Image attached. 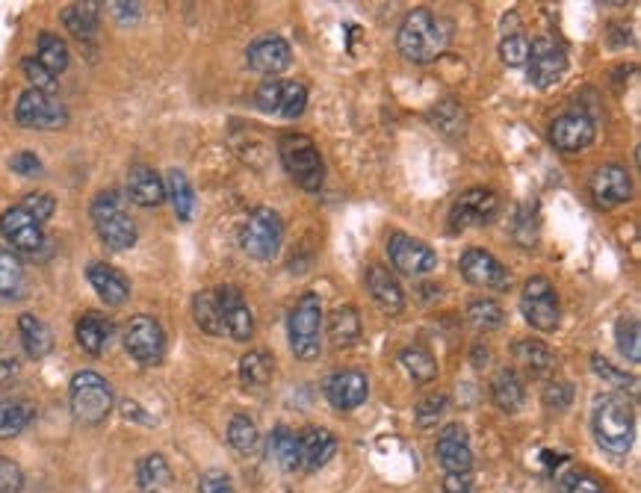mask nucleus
Instances as JSON below:
<instances>
[{"mask_svg":"<svg viewBox=\"0 0 641 493\" xmlns=\"http://www.w3.org/2000/svg\"><path fill=\"white\" fill-rule=\"evenodd\" d=\"M449 45V27L435 18V12H429L426 6L411 9L396 33V48L399 54L414 65H429L435 62Z\"/></svg>","mask_w":641,"mask_h":493,"instance_id":"obj_2","label":"nucleus"},{"mask_svg":"<svg viewBox=\"0 0 641 493\" xmlns=\"http://www.w3.org/2000/svg\"><path fill=\"white\" fill-rule=\"evenodd\" d=\"M591 367H594V372L609 384V387H627V390H639V381H636V375H627V372L615 370L606 358H600V355H594L591 358Z\"/></svg>","mask_w":641,"mask_h":493,"instance_id":"obj_46","label":"nucleus"},{"mask_svg":"<svg viewBox=\"0 0 641 493\" xmlns=\"http://www.w3.org/2000/svg\"><path fill=\"white\" fill-rule=\"evenodd\" d=\"M458 269L467 284L485 287V290H509L512 287V272L485 248H467L458 260Z\"/></svg>","mask_w":641,"mask_h":493,"instance_id":"obj_13","label":"nucleus"},{"mask_svg":"<svg viewBox=\"0 0 641 493\" xmlns=\"http://www.w3.org/2000/svg\"><path fill=\"white\" fill-rule=\"evenodd\" d=\"M86 278H89V284L95 287V293H98L107 305H113V308L125 305L130 299V281L119 269H113L110 263H89Z\"/></svg>","mask_w":641,"mask_h":493,"instance_id":"obj_22","label":"nucleus"},{"mask_svg":"<svg viewBox=\"0 0 641 493\" xmlns=\"http://www.w3.org/2000/svg\"><path fill=\"white\" fill-rule=\"evenodd\" d=\"M193 316L195 325L204 331V334H225V325H222V310H219V299H216V290H201L193 302Z\"/></svg>","mask_w":641,"mask_h":493,"instance_id":"obj_35","label":"nucleus"},{"mask_svg":"<svg viewBox=\"0 0 641 493\" xmlns=\"http://www.w3.org/2000/svg\"><path fill=\"white\" fill-rule=\"evenodd\" d=\"M290 349L302 361H314L322 349V302L317 293H305L287 316Z\"/></svg>","mask_w":641,"mask_h":493,"instance_id":"obj_6","label":"nucleus"},{"mask_svg":"<svg viewBox=\"0 0 641 493\" xmlns=\"http://www.w3.org/2000/svg\"><path fill=\"white\" fill-rule=\"evenodd\" d=\"M500 57H503L506 65H512V68L526 65V60H529V39H526V36H520V33L506 36V39L500 42Z\"/></svg>","mask_w":641,"mask_h":493,"instance_id":"obj_47","label":"nucleus"},{"mask_svg":"<svg viewBox=\"0 0 641 493\" xmlns=\"http://www.w3.org/2000/svg\"><path fill=\"white\" fill-rule=\"evenodd\" d=\"M281 86L284 80H263L255 92V104L263 113H272L278 116V104H281Z\"/></svg>","mask_w":641,"mask_h":493,"instance_id":"obj_50","label":"nucleus"},{"mask_svg":"<svg viewBox=\"0 0 641 493\" xmlns=\"http://www.w3.org/2000/svg\"><path fill=\"white\" fill-rule=\"evenodd\" d=\"M520 313L523 319L535 328V331H556L559 322H562V308H559V296H556V287L535 275L523 284V293H520Z\"/></svg>","mask_w":641,"mask_h":493,"instance_id":"obj_8","label":"nucleus"},{"mask_svg":"<svg viewBox=\"0 0 641 493\" xmlns=\"http://www.w3.org/2000/svg\"><path fill=\"white\" fill-rule=\"evenodd\" d=\"M568 57L565 48L553 39H535L529 45V60H526V77L538 89H550L565 77Z\"/></svg>","mask_w":641,"mask_h":493,"instance_id":"obj_14","label":"nucleus"},{"mask_svg":"<svg viewBox=\"0 0 641 493\" xmlns=\"http://www.w3.org/2000/svg\"><path fill=\"white\" fill-rule=\"evenodd\" d=\"M591 432L600 449L621 458L636 440V411L624 393H600L591 405Z\"/></svg>","mask_w":641,"mask_h":493,"instance_id":"obj_1","label":"nucleus"},{"mask_svg":"<svg viewBox=\"0 0 641 493\" xmlns=\"http://www.w3.org/2000/svg\"><path fill=\"white\" fill-rule=\"evenodd\" d=\"M92 222L98 237L104 240V246L113 251H128L136 246V222L125 207V198L116 189H104L95 195L92 201Z\"/></svg>","mask_w":641,"mask_h":493,"instance_id":"obj_3","label":"nucleus"},{"mask_svg":"<svg viewBox=\"0 0 641 493\" xmlns=\"http://www.w3.org/2000/svg\"><path fill=\"white\" fill-rule=\"evenodd\" d=\"M0 231L6 237V243L24 254H39L45 248V231L42 225L21 207H9L0 216Z\"/></svg>","mask_w":641,"mask_h":493,"instance_id":"obj_16","label":"nucleus"},{"mask_svg":"<svg viewBox=\"0 0 641 493\" xmlns=\"http://www.w3.org/2000/svg\"><path fill=\"white\" fill-rule=\"evenodd\" d=\"M594 136H597V124L585 113H565L550 124V142L565 154L585 151L594 142Z\"/></svg>","mask_w":641,"mask_h":493,"instance_id":"obj_19","label":"nucleus"},{"mask_svg":"<svg viewBox=\"0 0 641 493\" xmlns=\"http://www.w3.org/2000/svg\"><path fill=\"white\" fill-rule=\"evenodd\" d=\"M27 278H24V263L12 248L0 246V296L3 299H18L24 296Z\"/></svg>","mask_w":641,"mask_h":493,"instance_id":"obj_33","label":"nucleus"},{"mask_svg":"<svg viewBox=\"0 0 641 493\" xmlns=\"http://www.w3.org/2000/svg\"><path fill=\"white\" fill-rule=\"evenodd\" d=\"M36 60L42 62V65L57 77V74H63L65 68H68L71 54H68V45H65L60 36L42 33V36H39V54H36Z\"/></svg>","mask_w":641,"mask_h":493,"instance_id":"obj_40","label":"nucleus"},{"mask_svg":"<svg viewBox=\"0 0 641 493\" xmlns=\"http://www.w3.org/2000/svg\"><path fill=\"white\" fill-rule=\"evenodd\" d=\"M228 443H231L237 452L252 455L257 449V443H260V432H257L255 420L246 417V414L231 417V423H228Z\"/></svg>","mask_w":641,"mask_h":493,"instance_id":"obj_43","label":"nucleus"},{"mask_svg":"<svg viewBox=\"0 0 641 493\" xmlns=\"http://www.w3.org/2000/svg\"><path fill=\"white\" fill-rule=\"evenodd\" d=\"M565 493H603V488L591 476H571L565 482Z\"/></svg>","mask_w":641,"mask_h":493,"instance_id":"obj_56","label":"nucleus"},{"mask_svg":"<svg viewBox=\"0 0 641 493\" xmlns=\"http://www.w3.org/2000/svg\"><path fill=\"white\" fill-rule=\"evenodd\" d=\"M18 334H21V346H24V352L30 355V358H45L51 349H54V334H51V328L39 319V316H33V313H24L21 319H18Z\"/></svg>","mask_w":641,"mask_h":493,"instance_id":"obj_27","label":"nucleus"},{"mask_svg":"<svg viewBox=\"0 0 641 493\" xmlns=\"http://www.w3.org/2000/svg\"><path fill=\"white\" fill-rule=\"evenodd\" d=\"M18 207H21V210H27L39 225H45V222L54 216L57 201H54V195H48V192H30V195H24V201H21Z\"/></svg>","mask_w":641,"mask_h":493,"instance_id":"obj_45","label":"nucleus"},{"mask_svg":"<svg viewBox=\"0 0 641 493\" xmlns=\"http://www.w3.org/2000/svg\"><path fill=\"white\" fill-rule=\"evenodd\" d=\"M387 257L408 278H423V275L438 269V254L423 240H414V237H408L402 231L387 237Z\"/></svg>","mask_w":641,"mask_h":493,"instance_id":"obj_12","label":"nucleus"},{"mask_svg":"<svg viewBox=\"0 0 641 493\" xmlns=\"http://www.w3.org/2000/svg\"><path fill=\"white\" fill-rule=\"evenodd\" d=\"M325 396L328 402L337 408V411H355L367 402L370 396V381L367 375L358 370H343L334 372L328 381H325Z\"/></svg>","mask_w":641,"mask_h":493,"instance_id":"obj_20","label":"nucleus"},{"mask_svg":"<svg viewBox=\"0 0 641 493\" xmlns=\"http://www.w3.org/2000/svg\"><path fill=\"white\" fill-rule=\"evenodd\" d=\"M269 458L284 470V473H293L302 467V455H299V437L278 426L275 432L269 434Z\"/></svg>","mask_w":641,"mask_h":493,"instance_id":"obj_31","label":"nucleus"},{"mask_svg":"<svg viewBox=\"0 0 641 493\" xmlns=\"http://www.w3.org/2000/svg\"><path fill=\"white\" fill-rule=\"evenodd\" d=\"M615 340H618V352L630 361L639 364L641 361V328L636 316H621L615 325Z\"/></svg>","mask_w":641,"mask_h":493,"instance_id":"obj_42","label":"nucleus"},{"mask_svg":"<svg viewBox=\"0 0 641 493\" xmlns=\"http://www.w3.org/2000/svg\"><path fill=\"white\" fill-rule=\"evenodd\" d=\"M110 9H113V15L119 18V21H136L139 18V3H110Z\"/></svg>","mask_w":641,"mask_h":493,"instance_id":"obj_57","label":"nucleus"},{"mask_svg":"<svg viewBox=\"0 0 641 493\" xmlns=\"http://www.w3.org/2000/svg\"><path fill=\"white\" fill-rule=\"evenodd\" d=\"M514 361L535 378L547 375V372L556 370V355L541 343V340H520L514 343Z\"/></svg>","mask_w":641,"mask_h":493,"instance_id":"obj_28","label":"nucleus"},{"mask_svg":"<svg viewBox=\"0 0 641 493\" xmlns=\"http://www.w3.org/2000/svg\"><path fill=\"white\" fill-rule=\"evenodd\" d=\"M169 482H172V470L163 455L154 452L136 464V485L142 493H160L163 488H169Z\"/></svg>","mask_w":641,"mask_h":493,"instance_id":"obj_32","label":"nucleus"},{"mask_svg":"<svg viewBox=\"0 0 641 493\" xmlns=\"http://www.w3.org/2000/svg\"><path fill=\"white\" fill-rule=\"evenodd\" d=\"M125 349L136 364L157 367L166 355V334L163 325L154 316H133L125 325Z\"/></svg>","mask_w":641,"mask_h":493,"instance_id":"obj_9","label":"nucleus"},{"mask_svg":"<svg viewBox=\"0 0 641 493\" xmlns=\"http://www.w3.org/2000/svg\"><path fill=\"white\" fill-rule=\"evenodd\" d=\"M9 169L21 178H39L42 175V160L33 154V151H18L12 160H9Z\"/></svg>","mask_w":641,"mask_h":493,"instance_id":"obj_53","label":"nucleus"},{"mask_svg":"<svg viewBox=\"0 0 641 493\" xmlns=\"http://www.w3.org/2000/svg\"><path fill=\"white\" fill-rule=\"evenodd\" d=\"M444 411H447V396H441V393L426 396V399L417 405V423H420L423 429H429V426H435V423L444 417Z\"/></svg>","mask_w":641,"mask_h":493,"instance_id":"obj_49","label":"nucleus"},{"mask_svg":"<svg viewBox=\"0 0 641 493\" xmlns=\"http://www.w3.org/2000/svg\"><path fill=\"white\" fill-rule=\"evenodd\" d=\"M485 361H491V352H488V349H485ZM473 367H476V370H482V343L473 349Z\"/></svg>","mask_w":641,"mask_h":493,"instance_id":"obj_58","label":"nucleus"},{"mask_svg":"<svg viewBox=\"0 0 641 493\" xmlns=\"http://www.w3.org/2000/svg\"><path fill=\"white\" fill-rule=\"evenodd\" d=\"M113 337V322L101 313H86L77 322V343L86 355H101L110 346Z\"/></svg>","mask_w":641,"mask_h":493,"instance_id":"obj_26","label":"nucleus"},{"mask_svg":"<svg viewBox=\"0 0 641 493\" xmlns=\"http://www.w3.org/2000/svg\"><path fill=\"white\" fill-rule=\"evenodd\" d=\"M574 399V387L568 381H550L544 387V405L553 408V411H565Z\"/></svg>","mask_w":641,"mask_h":493,"instance_id":"obj_51","label":"nucleus"},{"mask_svg":"<svg viewBox=\"0 0 641 493\" xmlns=\"http://www.w3.org/2000/svg\"><path fill=\"white\" fill-rule=\"evenodd\" d=\"M337 452V440L334 434L325 429H305L299 434V455H302V467L305 470H320L325 467Z\"/></svg>","mask_w":641,"mask_h":493,"instance_id":"obj_25","label":"nucleus"},{"mask_svg":"<svg viewBox=\"0 0 641 493\" xmlns=\"http://www.w3.org/2000/svg\"><path fill=\"white\" fill-rule=\"evenodd\" d=\"M328 337L334 346H352L361 340V316L352 305H343V308L331 310L328 316Z\"/></svg>","mask_w":641,"mask_h":493,"instance_id":"obj_30","label":"nucleus"},{"mask_svg":"<svg viewBox=\"0 0 641 493\" xmlns=\"http://www.w3.org/2000/svg\"><path fill=\"white\" fill-rule=\"evenodd\" d=\"M281 243H284V222L275 210L257 207L255 213H249V219L240 228V246L249 257L272 260L278 257Z\"/></svg>","mask_w":641,"mask_h":493,"instance_id":"obj_7","label":"nucleus"},{"mask_svg":"<svg viewBox=\"0 0 641 493\" xmlns=\"http://www.w3.org/2000/svg\"><path fill=\"white\" fill-rule=\"evenodd\" d=\"M272 372H275V358L263 349H252L240 361V378L246 387H266L272 381Z\"/></svg>","mask_w":641,"mask_h":493,"instance_id":"obj_37","label":"nucleus"},{"mask_svg":"<svg viewBox=\"0 0 641 493\" xmlns=\"http://www.w3.org/2000/svg\"><path fill=\"white\" fill-rule=\"evenodd\" d=\"M444 493H476L470 473H447L444 476Z\"/></svg>","mask_w":641,"mask_h":493,"instance_id":"obj_55","label":"nucleus"},{"mask_svg":"<svg viewBox=\"0 0 641 493\" xmlns=\"http://www.w3.org/2000/svg\"><path fill=\"white\" fill-rule=\"evenodd\" d=\"M246 62H249V68L257 71V74L272 77V74L284 71L293 62V51H290V45L281 36H260V39H255L249 45Z\"/></svg>","mask_w":641,"mask_h":493,"instance_id":"obj_21","label":"nucleus"},{"mask_svg":"<svg viewBox=\"0 0 641 493\" xmlns=\"http://www.w3.org/2000/svg\"><path fill=\"white\" fill-rule=\"evenodd\" d=\"M399 364L405 367V372H408L417 384H429V381H435V375H438L435 358H432L423 346H408V349H402Z\"/></svg>","mask_w":641,"mask_h":493,"instance_id":"obj_38","label":"nucleus"},{"mask_svg":"<svg viewBox=\"0 0 641 493\" xmlns=\"http://www.w3.org/2000/svg\"><path fill=\"white\" fill-rule=\"evenodd\" d=\"M278 157L287 169V175L308 192H317L325 181V166H322L320 148L311 136L305 133H284L278 139Z\"/></svg>","mask_w":641,"mask_h":493,"instance_id":"obj_5","label":"nucleus"},{"mask_svg":"<svg viewBox=\"0 0 641 493\" xmlns=\"http://www.w3.org/2000/svg\"><path fill=\"white\" fill-rule=\"evenodd\" d=\"M63 24L68 27V33L77 36L80 42L95 39V33H98V6L95 3H71V6H65Z\"/></svg>","mask_w":641,"mask_h":493,"instance_id":"obj_34","label":"nucleus"},{"mask_svg":"<svg viewBox=\"0 0 641 493\" xmlns=\"http://www.w3.org/2000/svg\"><path fill=\"white\" fill-rule=\"evenodd\" d=\"M128 195L139 207H160L166 201V184L151 166H130L128 172Z\"/></svg>","mask_w":641,"mask_h":493,"instance_id":"obj_23","label":"nucleus"},{"mask_svg":"<svg viewBox=\"0 0 641 493\" xmlns=\"http://www.w3.org/2000/svg\"><path fill=\"white\" fill-rule=\"evenodd\" d=\"M166 195H169V201H172L178 219H181V222H190L195 207V192L190 178H187L181 169H172V172H169V178H166Z\"/></svg>","mask_w":641,"mask_h":493,"instance_id":"obj_36","label":"nucleus"},{"mask_svg":"<svg viewBox=\"0 0 641 493\" xmlns=\"http://www.w3.org/2000/svg\"><path fill=\"white\" fill-rule=\"evenodd\" d=\"M464 316L476 331H497L506 322V310L500 308L494 299H473Z\"/></svg>","mask_w":641,"mask_h":493,"instance_id":"obj_39","label":"nucleus"},{"mask_svg":"<svg viewBox=\"0 0 641 493\" xmlns=\"http://www.w3.org/2000/svg\"><path fill=\"white\" fill-rule=\"evenodd\" d=\"M15 122L27 130H60L68 122V113L54 95L27 89L15 104Z\"/></svg>","mask_w":641,"mask_h":493,"instance_id":"obj_11","label":"nucleus"},{"mask_svg":"<svg viewBox=\"0 0 641 493\" xmlns=\"http://www.w3.org/2000/svg\"><path fill=\"white\" fill-rule=\"evenodd\" d=\"M308 107V89L296 80H284L281 86V104H278V116L284 119H299Z\"/></svg>","mask_w":641,"mask_h":493,"instance_id":"obj_44","label":"nucleus"},{"mask_svg":"<svg viewBox=\"0 0 641 493\" xmlns=\"http://www.w3.org/2000/svg\"><path fill=\"white\" fill-rule=\"evenodd\" d=\"M435 455H438V464L444 467V473H470L473 470V452H470L467 429L461 423L444 426L438 434V443H435Z\"/></svg>","mask_w":641,"mask_h":493,"instance_id":"obj_18","label":"nucleus"},{"mask_svg":"<svg viewBox=\"0 0 641 493\" xmlns=\"http://www.w3.org/2000/svg\"><path fill=\"white\" fill-rule=\"evenodd\" d=\"M68 402H71V414H74L77 423L98 426L113 411V387H110V381L104 375L83 370L71 378Z\"/></svg>","mask_w":641,"mask_h":493,"instance_id":"obj_4","label":"nucleus"},{"mask_svg":"<svg viewBox=\"0 0 641 493\" xmlns=\"http://www.w3.org/2000/svg\"><path fill=\"white\" fill-rule=\"evenodd\" d=\"M367 290L373 296V302L385 313H399L405 308V293L402 284L396 281V275L385 269V266H370L367 269Z\"/></svg>","mask_w":641,"mask_h":493,"instance_id":"obj_24","label":"nucleus"},{"mask_svg":"<svg viewBox=\"0 0 641 493\" xmlns=\"http://www.w3.org/2000/svg\"><path fill=\"white\" fill-rule=\"evenodd\" d=\"M30 420H33L30 405H24V402H12V399L0 402V440L18 437V434L30 426Z\"/></svg>","mask_w":641,"mask_h":493,"instance_id":"obj_41","label":"nucleus"},{"mask_svg":"<svg viewBox=\"0 0 641 493\" xmlns=\"http://www.w3.org/2000/svg\"><path fill=\"white\" fill-rule=\"evenodd\" d=\"M216 299H219V310H222V325H225V334L237 343H249L252 334H255V316L246 305L243 293L237 287H219L216 290Z\"/></svg>","mask_w":641,"mask_h":493,"instance_id":"obj_17","label":"nucleus"},{"mask_svg":"<svg viewBox=\"0 0 641 493\" xmlns=\"http://www.w3.org/2000/svg\"><path fill=\"white\" fill-rule=\"evenodd\" d=\"M24 491V473L12 458H0V493Z\"/></svg>","mask_w":641,"mask_h":493,"instance_id":"obj_52","label":"nucleus"},{"mask_svg":"<svg viewBox=\"0 0 641 493\" xmlns=\"http://www.w3.org/2000/svg\"><path fill=\"white\" fill-rule=\"evenodd\" d=\"M523 381L514 370H500L491 381V399L500 411L506 414H517L520 405H523Z\"/></svg>","mask_w":641,"mask_h":493,"instance_id":"obj_29","label":"nucleus"},{"mask_svg":"<svg viewBox=\"0 0 641 493\" xmlns=\"http://www.w3.org/2000/svg\"><path fill=\"white\" fill-rule=\"evenodd\" d=\"M24 74H27V80L33 83L30 89H39V92H48V95H54V89H57V77L42 65V62L36 60V57H30V60H24Z\"/></svg>","mask_w":641,"mask_h":493,"instance_id":"obj_48","label":"nucleus"},{"mask_svg":"<svg viewBox=\"0 0 641 493\" xmlns=\"http://www.w3.org/2000/svg\"><path fill=\"white\" fill-rule=\"evenodd\" d=\"M588 189H591V198L603 210H612V207H621L633 198V175L618 163H606L591 175Z\"/></svg>","mask_w":641,"mask_h":493,"instance_id":"obj_15","label":"nucleus"},{"mask_svg":"<svg viewBox=\"0 0 641 493\" xmlns=\"http://www.w3.org/2000/svg\"><path fill=\"white\" fill-rule=\"evenodd\" d=\"M198 491L201 493H234L231 485V476L222 473V470H210L198 479Z\"/></svg>","mask_w":641,"mask_h":493,"instance_id":"obj_54","label":"nucleus"},{"mask_svg":"<svg viewBox=\"0 0 641 493\" xmlns=\"http://www.w3.org/2000/svg\"><path fill=\"white\" fill-rule=\"evenodd\" d=\"M500 213V198L494 189H485V186H470L464 189L455 204H452V213H449V222L455 231H464V228H485L497 219Z\"/></svg>","mask_w":641,"mask_h":493,"instance_id":"obj_10","label":"nucleus"}]
</instances>
